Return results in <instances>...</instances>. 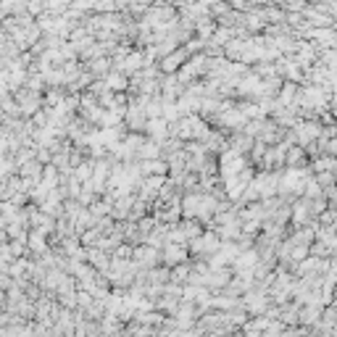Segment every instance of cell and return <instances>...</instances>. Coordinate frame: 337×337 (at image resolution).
<instances>
[{"mask_svg":"<svg viewBox=\"0 0 337 337\" xmlns=\"http://www.w3.org/2000/svg\"><path fill=\"white\" fill-rule=\"evenodd\" d=\"M319 124H303V129H300V142H308V140H313V137H319Z\"/></svg>","mask_w":337,"mask_h":337,"instance_id":"6da1fadb","label":"cell"},{"mask_svg":"<svg viewBox=\"0 0 337 337\" xmlns=\"http://www.w3.org/2000/svg\"><path fill=\"white\" fill-rule=\"evenodd\" d=\"M321 61L326 64V69H329V71H337V50H324Z\"/></svg>","mask_w":337,"mask_h":337,"instance_id":"7a4b0ae2","label":"cell"},{"mask_svg":"<svg viewBox=\"0 0 337 337\" xmlns=\"http://www.w3.org/2000/svg\"><path fill=\"white\" fill-rule=\"evenodd\" d=\"M334 114H337V95H334Z\"/></svg>","mask_w":337,"mask_h":337,"instance_id":"3957f363","label":"cell"}]
</instances>
